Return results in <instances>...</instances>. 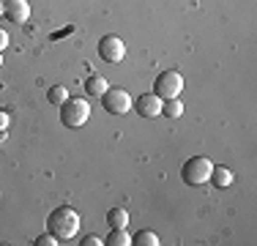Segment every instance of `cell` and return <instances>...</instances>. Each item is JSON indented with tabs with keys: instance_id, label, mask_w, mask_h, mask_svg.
<instances>
[{
	"instance_id": "6da1fadb",
	"label": "cell",
	"mask_w": 257,
	"mask_h": 246,
	"mask_svg": "<svg viewBox=\"0 0 257 246\" xmlns=\"http://www.w3.org/2000/svg\"><path fill=\"white\" fill-rule=\"evenodd\" d=\"M47 227H50V232L58 238V241H71V238L79 232V213L69 205H60L50 213Z\"/></svg>"
},
{
	"instance_id": "7a4b0ae2",
	"label": "cell",
	"mask_w": 257,
	"mask_h": 246,
	"mask_svg": "<svg viewBox=\"0 0 257 246\" xmlns=\"http://www.w3.org/2000/svg\"><path fill=\"white\" fill-rule=\"evenodd\" d=\"M211 170H213V162L208 156H192L183 162L181 178L186 186H203L208 178H211Z\"/></svg>"
},
{
	"instance_id": "3957f363",
	"label": "cell",
	"mask_w": 257,
	"mask_h": 246,
	"mask_svg": "<svg viewBox=\"0 0 257 246\" xmlns=\"http://www.w3.org/2000/svg\"><path fill=\"white\" fill-rule=\"evenodd\" d=\"M90 118V104L85 98H66V104H60V123L69 129L85 126Z\"/></svg>"
},
{
	"instance_id": "277c9868",
	"label": "cell",
	"mask_w": 257,
	"mask_h": 246,
	"mask_svg": "<svg viewBox=\"0 0 257 246\" xmlns=\"http://www.w3.org/2000/svg\"><path fill=\"white\" fill-rule=\"evenodd\" d=\"M183 90V77L175 69H167L162 71L159 77L154 79V93L159 98H178Z\"/></svg>"
},
{
	"instance_id": "5b68a950",
	"label": "cell",
	"mask_w": 257,
	"mask_h": 246,
	"mask_svg": "<svg viewBox=\"0 0 257 246\" xmlns=\"http://www.w3.org/2000/svg\"><path fill=\"white\" fill-rule=\"evenodd\" d=\"M101 104H104V109L112 112V115H126L128 109H132V96H128L123 88H107L101 93Z\"/></svg>"
},
{
	"instance_id": "8992f818",
	"label": "cell",
	"mask_w": 257,
	"mask_h": 246,
	"mask_svg": "<svg viewBox=\"0 0 257 246\" xmlns=\"http://www.w3.org/2000/svg\"><path fill=\"white\" fill-rule=\"evenodd\" d=\"M99 55H101L104 63H120L126 58V44L118 36H104L99 41Z\"/></svg>"
},
{
	"instance_id": "52a82bcc",
	"label": "cell",
	"mask_w": 257,
	"mask_h": 246,
	"mask_svg": "<svg viewBox=\"0 0 257 246\" xmlns=\"http://www.w3.org/2000/svg\"><path fill=\"white\" fill-rule=\"evenodd\" d=\"M132 107H134V112H137L140 118H156V115H162V98H159L154 90H148V93L134 98Z\"/></svg>"
},
{
	"instance_id": "ba28073f",
	"label": "cell",
	"mask_w": 257,
	"mask_h": 246,
	"mask_svg": "<svg viewBox=\"0 0 257 246\" xmlns=\"http://www.w3.org/2000/svg\"><path fill=\"white\" fill-rule=\"evenodd\" d=\"M3 17L14 25H25L30 20V3L28 0H3Z\"/></svg>"
},
{
	"instance_id": "9c48e42d",
	"label": "cell",
	"mask_w": 257,
	"mask_h": 246,
	"mask_svg": "<svg viewBox=\"0 0 257 246\" xmlns=\"http://www.w3.org/2000/svg\"><path fill=\"white\" fill-rule=\"evenodd\" d=\"M208 181H211L216 189H227V186H232L235 175H232V170H230V167H224V164H213L211 178H208Z\"/></svg>"
},
{
	"instance_id": "30bf717a",
	"label": "cell",
	"mask_w": 257,
	"mask_h": 246,
	"mask_svg": "<svg viewBox=\"0 0 257 246\" xmlns=\"http://www.w3.org/2000/svg\"><path fill=\"white\" fill-rule=\"evenodd\" d=\"M107 224H109V230H123V227L128 224V213L123 211V208H109Z\"/></svg>"
},
{
	"instance_id": "8fae6325",
	"label": "cell",
	"mask_w": 257,
	"mask_h": 246,
	"mask_svg": "<svg viewBox=\"0 0 257 246\" xmlns=\"http://www.w3.org/2000/svg\"><path fill=\"white\" fill-rule=\"evenodd\" d=\"M107 88H109L107 79L99 77V74H90V77L85 79V90H88V96H101Z\"/></svg>"
},
{
	"instance_id": "7c38bea8",
	"label": "cell",
	"mask_w": 257,
	"mask_h": 246,
	"mask_svg": "<svg viewBox=\"0 0 257 246\" xmlns=\"http://www.w3.org/2000/svg\"><path fill=\"white\" fill-rule=\"evenodd\" d=\"M132 246H159V235L154 230H137L132 235Z\"/></svg>"
},
{
	"instance_id": "4fadbf2b",
	"label": "cell",
	"mask_w": 257,
	"mask_h": 246,
	"mask_svg": "<svg viewBox=\"0 0 257 246\" xmlns=\"http://www.w3.org/2000/svg\"><path fill=\"white\" fill-rule=\"evenodd\" d=\"M162 115H167V118H181L183 104L178 98H162Z\"/></svg>"
},
{
	"instance_id": "5bb4252c",
	"label": "cell",
	"mask_w": 257,
	"mask_h": 246,
	"mask_svg": "<svg viewBox=\"0 0 257 246\" xmlns=\"http://www.w3.org/2000/svg\"><path fill=\"white\" fill-rule=\"evenodd\" d=\"M66 98H69V90L63 88V85H52L50 90H47V101L55 104V107H60V104H66Z\"/></svg>"
},
{
	"instance_id": "9a60e30c",
	"label": "cell",
	"mask_w": 257,
	"mask_h": 246,
	"mask_svg": "<svg viewBox=\"0 0 257 246\" xmlns=\"http://www.w3.org/2000/svg\"><path fill=\"white\" fill-rule=\"evenodd\" d=\"M104 243H109V246H132V235L126 232V227L123 230H109V238Z\"/></svg>"
},
{
	"instance_id": "2e32d148",
	"label": "cell",
	"mask_w": 257,
	"mask_h": 246,
	"mask_svg": "<svg viewBox=\"0 0 257 246\" xmlns=\"http://www.w3.org/2000/svg\"><path fill=\"white\" fill-rule=\"evenodd\" d=\"M33 243H36V246H58L60 241H58V238L52 235V232H44V235H39V238H36Z\"/></svg>"
},
{
	"instance_id": "e0dca14e",
	"label": "cell",
	"mask_w": 257,
	"mask_h": 246,
	"mask_svg": "<svg viewBox=\"0 0 257 246\" xmlns=\"http://www.w3.org/2000/svg\"><path fill=\"white\" fill-rule=\"evenodd\" d=\"M79 243H82V246H104V241H101L99 235H88L85 241H79Z\"/></svg>"
},
{
	"instance_id": "ac0fdd59",
	"label": "cell",
	"mask_w": 257,
	"mask_h": 246,
	"mask_svg": "<svg viewBox=\"0 0 257 246\" xmlns=\"http://www.w3.org/2000/svg\"><path fill=\"white\" fill-rule=\"evenodd\" d=\"M6 129H9V112L0 109V132H6Z\"/></svg>"
},
{
	"instance_id": "d6986e66",
	"label": "cell",
	"mask_w": 257,
	"mask_h": 246,
	"mask_svg": "<svg viewBox=\"0 0 257 246\" xmlns=\"http://www.w3.org/2000/svg\"><path fill=\"white\" fill-rule=\"evenodd\" d=\"M6 47H9V33H6L3 28H0V52H3Z\"/></svg>"
},
{
	"instance_id": "ffe728a7",
	"label": "cell",
	"mask_w": 257,
	"mask_h": 246,
	"mask_svg": "<svg viewBox=\"0 0 257 246\" xmlns=\"http://www.w3.org/2000/svg\"><path fill=\"white\" fill-rule=\"evenodd\" d=\"M0 66H3V52H0Z\"/></svg>"
},
{
	"instance_id": "44dd1931",
	"label": "cell",
	"mask_w": 257,
	"mask_h": 246,
	"mask_svg": "<svg viewBox=\"0 0 257 246\" xmlns=\"http://www.w3.org/2000/svg\"><path fill=\"white\" fill-rule=\"evenodd\" d=\"M0 6H3V0H0Z\"/></svg>"
}]
</instances>
